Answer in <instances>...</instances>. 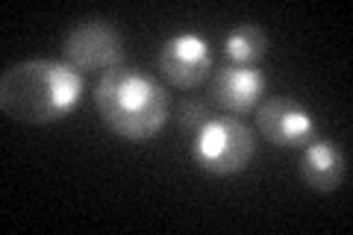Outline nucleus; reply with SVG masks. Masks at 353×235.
<instances>
[{"label": "nucleus", "mask_w": 353, "mask_h": 235, "mask_svg": "<svg viewBox=\"0 0 353 235\" xmlns=\"http://www.w3.org/2000/svg\"><path fill=\"white\" fill-rule=\"evenodd\" d=\"M224 53L230 65H256L268 53V36L259 24L241 21L224 36Z\"/></svg>", "instance_id": "obj_9"}, {"label": "nucleus", "mask_w": 353, "mask_h": 235, "mask_svg": "<svg viewBox=\"0 0 353 235\" xmlns=\"http://www.w3.org/2000/svg\"><path fill=\"white\" fill-rule=\"evenodd\" d=\"M301 180L312 192H336L347 180V156L330 139H312L301 156Z\"/></svg>", "instance_id": "obj_8"}, {"label": "nucleus", "mask_w": 353, "mask_h": 235, "mask_svg": "<svg viewBox=\"0 0 353 235\" xmlns=\"http://www.w3.org/2000/svg\"><path fill=\"white\" fill-rule=\"evenodd\" d=\"M253 153H256L253 132L236 115H212L194 132L192 141V159L197 162V167L215 176L241 174L250 165Z\"/></svg>", "instance_id": "obj_3"}, {"label": "nucleus", "mask_w": 353, "mask_h": 235, "mask_svg": "<svg viewBox=\"0 0 353 235\" xmlns=\"http://www.w3.org/2000/svg\"><path fill=\"white\" fill-rule=\"evenodd\" d=\"M256 127L277 147H306L318 136L315 118L292 97H268L256 106Z\"/></svg>", "instance_id": "obj_6"}, {"label": "nucleus", "mask_w": 353, "mask_h": 235, "mask_svg": "<svg viewBox=\"0 0 353 235\" xmlns=\"http://www.w3.org/2000/svg\"><path fill=\"white\" fill-rule=\"evenodd\" d=\"M85 76L65 59H24L0 76V109L21 124H57L80 106Z\"/></svg>", "instance_id": "obj_1"}, {"label": "nucleus", "mask_w": 353, "mask_h": 235, "mask_svg": "<svg viewBox=\"0 0 353 235\" xmlns=\"http://www.w3.org/2000/svg\"><path fill=\"white\" fill-rule=\"evenodd\" d=\"M62 56L77 71H112L124 65V39L106 18H85L68 30Z\"/></svg>", "instance_id": "obj_4"}, {"label": "nucleus", "mask_w": 353, "mask_h": 235, "mask_svg": "<svg viewBox=\"0 0 353 235\" xmlns=\"http://www.w3.org/2000/svg\"><path fill=\"white\" fill-rule=\"evenodd\" d=\"M94 106L118 139L136 144L157 139L171 115V97L165 85L130 65L106 71L97 80Z\"/></svg>", "instance_id": "obj_2"}, {"label": "nucleus", "mask_w": 353, "mask_h": 235, "mask_svg": "<svg viewBox=\"0 0 353 235\" xmlns=\"http://www.w3.org/2000/svg\"><path fill=\"white\" fill-rule=\"evenodd\" d=\"M209 118H212V106H209L206 100H185L180 109V124L189 132H197Z\"/></svg>", "instance_id": "obj_10"}, {"label": "nucleus", "mask_w": 353, "mask_h": 235, "mask_svg": "<svg viewBox=\"0 0 353 235\" xmlns=\"http://www.w3.org/2000/svg\"><path fill=\"white\" fill-rule=\"evenodd\" d=\"M157 65L171 85L189 92V88L201 85L212 71V50L201 32H176L162 44Z\"/></svg>", "instance_id": "obj_5"}, {"label": "nucleus", "mask_w": 353, "mask_h": 235, "mask_svg": "<svg viewBox=\"0 0 353 235\" xmlns=\"http://www.w3.org/2000/svg\"><path fill=\"white\" fill-rule=\"evenodd\" d=\"M265 92H268V76L256 65H227V68L215 71L212 83H209L212 103L236 118L256 109Z\"/></svg>", "instance_id": "obj_7"}]
</instances>
